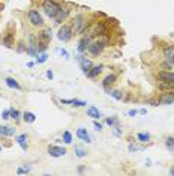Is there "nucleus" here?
Returning a JSON list of instances; mask_svg holds the SVG:
<instances>
[{"mask_svg": "<svg viewBox=\"0 0 174 176\" xmlns=\"http://www.w3.org/2000/svg\"><path fill=\"white\" fill-rule=\"evenodd\" d=\"M102 69H104V66L102 65H96V66H92L90 69L86 72V75L89 77V78H96L101 72H102Z\"/></svg>", "mask_w": 174, "mask_h": 176, "instance_id": "10", "label": "nucleus"}, {"mask_svg": "<svg viewBox=\"0 0 174 176\" xmlns=\"http://www.w3.org/2000/svg\"><path fill=\"white\" fill-rule=\"evenodd\" d=\"M53 77H54L53 71H47V78H50V80H53Z\"/></svg>", "mask_w": 174, "mask_h": 176, "instance_id": "43", "label": "nucleus"}, {"mask_svg": "<svg viewBox=\"0 0 174 176\" xmlns=\"http://www.w3.org/2000/svg\"><path fill=\"white\" fill-rule=\"evenodd\" d=\"M27 18H29V23H30L32 26L39 27V26H42V24H44L42 15H41V14H39V11H36V9H30V11L27 12Z\"/></svg>", "mask_w": 174, "mask_h": 176, "instance_id": "5", "label": "nucleus"}, {"mask_svg": "<svg viewBox=\"0 0 174 176\" xmlns=\"http://www.w3.org/2000/svg\"><path fill=\"white\" fill-rule=\"evenodd\" d=\"M107 44H108L107 39H98V41H93V42L89 44V47H87V53L90 54V56H99V54H102L104 48L107 47Z\"/></svg>", "mask_w": 174, "mask_h": 176, "instance_id": "2", "label": "nucleus"}, {"mask_svg": "<svg viewBox=\"0 0 174 176\" xmlns=\"http://www.w3.org/2000/svg\"><path fill=\"white\" fill-rule=\"evenodd\" d=\"M110 92V95L114 98V99H117V101H122L123 99V93L120 90H108Z\"/></svg>", "mask_w": 174, "mask_h": 176, "instance_id": "26", "label": "nucleus"}, {"mask_svg": "<svg viewBox=\"0 0 174 176\" xmlns=\"http://www.w3.org/2000/svg\"><path fill=\"white\" fill-rule=\"evenodd\" d=\"M158 78H159V81H167V83H171L174 84V72L171 71H159L158 72Z\"/></svg>", "mask_w": 174, "mask_h": 176, "instance_id": "7", "label": "nucleus"}, {"mask_svg": "<svg viewBox=\"0 0 174 176\" xmlns=\"http://www.w3.org/2000/svg\"><path fill=\"white\" fill-rule=\"evenodd\" d=\"M89 44H90V38L84 36V38H83V39L78 42V51H80V53H84V51H87Z\"/></svg>", "mask_w": 174, "mask_h": 176, "instance_id": "16", "label": "nucleus"}, {"mask_svg": "<svg viewBox=\"0 0 174 176\" xmlns=\"http://www.w3.org/2000/svg\"><path fill=\"white\" fill-rule=\"evenodd\" d=\"M59 51L62 53V56H63V57H66V59L69 57V54H68V51H66V50H59Z\"/></svg>", "mask_w": 174, "mask_h": 176, "instance_id": "41", "label": "nucleus"}, {"mask_svg": "<svg viewBox=\"0 0 174 176\" xmlns=\"http://www.w3.org/2000/svg\"><path fill=\"white\" fill-rule=\"evenodd\" d=\"M116 78H117V77H116L114 74H110V75H107L104 80H102V86H104L105 89H108L110 86H111V84H113V83H114V81H116Z\"/></svg>", "mask_w": 174, "mask_h": 176, "instance_id": "20", "label": "nucleus"}, {"mask_svg": "<svg viewBox=\"0 0 174 176\" xmlns=\"http://www.w3.org/2000/svg\"><path fill=\"white\" fill-rule=\"evenodd\" d=\"M2 119H3V121L11 119V110H3V111H2Z\"/></svg>", "mask_w": 174, "mask_h": 176, "instance_id": "33", "label": "nucleus"}, {"mask_svg": "<svg viewBox=\"0 0 174 176\" xmlns=\"http://www.w3.org/2000/svg\"><path fill=\"white\" fill-rule=\"evenodd\" d=\"M74 35V30H72V27L68 26V24H63L60 29H59V33H57V38L62 41V42H68L71 38Z\"/></svg>", "mask_w": 174, "mask_h": 176, "instance_id": "4", "label": "nucleus"}, {"mask_svg": "<svg viewBox=\"0 0 174 176\" xmlns=\"http://www.w3.org/2000/svg\"><path fill=\"white\" fill-rule=\"evenodd\" d=\"M63 141H65L66 144H71V143H72V134H71L69 131H65V133H63Z\"/></svg>", "mask_w": 174, "mask_h": 176, "instance_id": "32", "label": "nucleus"}, {"mask_svg": "<svg viewBox=\"0 0 174 176\" xmlns=\"http://www.w3.org/2000/svg\"><path fill=\"white\" fill-rule=\"evenodd\" d=\"M36 48H38V53H44V51L47 50V42L39 41V42L36 44Z\"/></svg>", "mask_w": 174, "mask_h": 176, "instance_id": "29", "label": "nucleus"}, {"mask_svg": "<svg viewBox=\"0 0 174 176\" xmlns=\"http://www.w3.org/2000/svg\"><path fill=\"white\" fill-rule=\"evenodd\" d=\"M137 113H138L137 110H129V111H128V114H129V116H137Z\"/></svg>", "mask_w": 174, "mask_h": 176, "instance_id": "42", "label": "nucleus"}, {"mask_svg": "<svg viewBox=\"0 0 174 176\" xmlns=\"http://www.w3.org/2000/svg\"><path fill=\"white\" fill-rule=\"evenodd\" d=\"M72 106L75 107H83V106H87L86 101H80V99H72Z\"/></svg>", "mask_w": 174, "mask_h": 176, "instance_id": "35", "label": "nucleus"}, {"mask_svg": "<svg viewBox=\"0 0 174 176\" xmlns=\"http://www.w3.org/2000/svg\"><path fill=\"white\" fill-rule=\"evenodd\" d=\"M137 139H138V141H141V143H147V141L150 140V134H147V133H138V134H137Z\"/></svg>", "mask_w": 174, "mask_h": 176, "instance_id": "25", "label": "nucleus"}, {"mask_svg": "<svg viewBox=\"0 0 174 176\" xmlns=\"http://www.w3.org/2000/svg\"><path fill=\"white\" fill-rule=\"evenodd\" d=\"M171 68H173V65H171L170 62H167V60H165V62L162 63V69H165V71H170V69H171Z\"/></svg>", "mask_w": 174, "mask_h": 176, "instance_id": "37", "label": "nucleus"}, {"mask_svg": "<svg viewBox=\"0 0 174 176\" xmlns=\"http://www.w3.org/2000/svg\"><path fill=\"white\" fill-rule=\"evenodd\" d=\"M165 146L168 151H174V137H167L165 139Z\"/></svg>", "mask_w": 174, "mask_h": 176, "instance_id": "28", "label": "nucleus"}, {"mask_svg": "<svg viewBox=\"0 0 174 176\" xmlns=\"http://www.w3.org/2000/svg\"><path fill=\"white\" fill-rule=\"evenodd\" d=\"M0 152H2V146H0Z\"/></svg>", "mask_w": 174, "mask_h": 176, "instance_id": "46", "label": "nucleus"}, {"mask_svg": "<svg viewBox=\"0 0 174 176\" xmlns=\"http://www.w3.org/2000/svg\"><path fill=\"white\" fill-rule=\"evenodd\" d=\"M47 59H48V56L45 53H41L36 56V63H44V62H47Z\"/></svg>", "mask_w": 174, "mask_h": 176, "instance_id": "30", "label": "nucleus"}, {"mask_svg": "<svg viewBox=\"0 0 174 176\" xmlns=\"http://www.w3.org/2000/svg\"><path fill=\"white\" fill-rule=\"evenodd\" d=\"M93 126H95V129H96V131H101V129H102V125L98 122L96 119H95V122H93Z\"/></svg>", "mask_w": 174, "mask_h": 176, "instance_id": "39", "label": "nucleus"}, {"mask_svg": "<svg viewBox=\"0 0 174 176\" xmlns=\"http://www.w3.org/2000/svg\"><path fill=\"white\" fill-rule=\"evenodd\" d=\"M48 154H50L51 157H54V158H59V157L66 155V149H65V148H62V146L51 144V146H48Z\"/></svg>", "mask_w": 174, "mask_h": 176, "instance_id": "6", "label": "nucleus"}, {"mask_svg": "<svg viewBox=\"0 0 174 176\" xmlns=\"http://www.w3.org/2000/svg\"><path fill=\"white\" fill-rule=\"evenodd\" d=\"M173 103H174V92H165L159 99V104H164V106H170Z\"/></svg>", "mask_w": 174, "mask_h": 176, "instance_id": "9", "label": "nucleus"}, {"mask_svg": "<svg viewBox=\"0 0 174 176\" xmlns=\"http://www.w3.org/2000/svg\"><path fill=\"white\" fill-rule=\"evenodd\" d=\"M51 38H53L51 29H45L44 32L39 33V41H42V42H47V44H48V41H50Z\"/></svg>", "mask_w": 174, "mask_h": 176, "instance_id": "15", "label": "nucleus"}, {"mask_svg": "<svg viewBox=\"0 0 174 176\" xmlns=\"http://www.w3.org/2000/svg\"><path fill=\"white\" fill-rule=\"evenodd\" d=\"M170 175H173V176H174V166L171 167V170H170Z\"/></svg>", "mask_w": 174, "mask_h": 176, "instance_id": "45", "label": "nucleus"}, {"mask_svg": "<svg viewBox=\"0 0 174 176\" xmlns=\"http://www.w3.org/2000/svg\"><path fill=\"white\" fill-rule=\"evenodd\" d=\"M107 123H108L110 126H114V125H117V119H114V118H107Z\"/></svg>", "mask_w": 174, "mask_h": 176, "instance_id": "36", "label": "nucleus"}, {"mask_svg": "<svg viewBox=\"0 0 174 176\" xmlns=\"http://www.w3.org/2000/svg\"><path fill=\"white\" fill-rule=\"evenodd\" d=\"M78 172H80V173H83V172H84V166H83V164H80V167H78Z\"/></svg>", "mask_w": 174, "mask_h": 176, "instance_id": "44", "label": "nucleus"}, {"mask_svg": "<svg viewBox=\"0 0 174 176\" xmlns=\"http://www.w3.org/2000/svg\"><path fill=\"white\" fill-rule=\"evenodd\" d=\"M17 172L20 173V175H23V173H27V172H30V169H29V167H20Z\"/></svg>", "mask_w": 174, "mask_h": 176, "instance_id": "38", "label": "nucleus"}, {"mask_svg": "<svg viewBox=\"0 0 174 176\" xmlns=\"http://www.w3.org/2000/svg\"><path fill=\"white\" fill-rule=\"evenodd\" d=\"M68 14H69V9H63V8H62V9L59 11V14L54 17V23H56V24H60V23H63V20L68 17Z\"/></svg>", "mask_w": 174, "mask_h": 176, "instance_id": "12", "label": "nucleus"}, {"mask_svg": "<svg viewBox=\"0 0 174 176\" xmlns=\"http://www.w3.org/2000/svg\"><path fill=\"white\" fill-rule=\"evenodd\" d=\"M89 27V23L84 15H75L74 21H72V30L75 35H81L86 32V29Z\"/></svg>", "mask_w": 174, "mask_h": 176, "instance_id": "1", "label": "nucleus"}, {"mask_svg": "<svg viewBox=\"0 0 174 176\" xmlns=\"http://www.w3.org/2000/svg\"><path fill=\"white\" fill-rule=\"evenodd\" d=\"M75 154H77V157L83 158V157H86L87 155V151L84 149V148H81V146H75Z\"/></svg>", "mask_w": 174, "mask_h": 176, "instance_id": "27", "label": "nucleus"}, {"mask_svg": "<svg viewBox=\"0 0 174 176\" xmlns=\"http://www.w3.org/2000/svg\"><path fill=\"white\" fill-rule=\"evenodd\" d=\"M42 9L45 11V14H47L50 18H54L57 14H59V11L62 9V6H60L59 3H56L54 0H44Z\"/></svg>", "mask_w": 174, "mask_h": 176, "instance_id": "3", "label": "nucleus"}, {"mask_svg": "<svg viewBox=\"0 0 174 176\" xmlns=\"http://www.w3.org/2000/svg\"><path fill=\"white\" fill-rule=\"evenodd\" d=\"M87 114H89L90 118L96 119V121L101 118V111H99V110H98V108H96L95 106H90L89 108H87Z\"/></svg>", "mask_w": 174, "mask_h": 176, "instance_id": "18", "label": "nucleus"}, {"mask_svg": "<svg viewBox=\"0 0 174 176\" xmlns=\"http://www.w3.org/2000/svg\"><path fill=\"white\" fill-rule=\"evenodd\" d=\"M20 116H21V114H20V111H18V110L11 108V119H14L15 122H18V121H20Z\"/></svg>", "mask_w": 174, "mask_h": 176, "instance_id": "31", "label": "nucleus"}, {"mask_svg": "<svg viewBox=\"0 0 174 176\" xmlns=\"http://www.w3.org/2000/svg\"><path fill=\"white\" fill-rule=\"evenodd\" d=\"M158 88L161 89V90H164V92H174V84L167 83V81H159Z\"/></svg>", "mask_w": 174, "mask_h": 176, "instance_id": "22", "label": "nucleus"}, {"mask_svg": "<svg viewBox=\"0 0 174 176\" xmlns=\"http://www.w3.org/2000/svg\"><path fill=\"white\" fill-rule=\"evenodd\" d=\"M23 119H24V122L33 123L36 121V114L35 113H32V111H26V113L23 114Z\"/></svg>", "mask_w": 174, "mask_h": 176, "instance_id": "23", "label": "nucleus"}, {"mask_svg": "<svg viewBox=\"0 0 174 176\" xmlns=\"http://www.w3.org/2000/svg\"><path fill=\"white\" fill-rule=\"evenodd\" d=\"M77 60L80 62V68H81V71H83L84 74L92 68V60H90V59L83 57V56H77Z\"/></svg>", "mask_w": 174, "mask_h": 176, "instance_id": "8", "label": "nucleus"}, {"mask_svg": "<svg viewBox=\"0 0 174 176\" xmlns=\"http://www.w3.org/2000/svg\"><path fill=\"white\" fill-rule=\"evenodd\" d=\"M15 128L14 126H2L0 125V136H14Z\"/></svg>", "mask_w": 174, "mask_h": 176, "instance_id": "21", "label": "nucleus"}, {"mask_svg": "<svg viewBox=\"0 0 174 176\" xmlns=\"http://www.w3.org/2000/svg\"><path fill=\"white\" fill-rule=\"evenodd\" d=\"M135 151H138V148L135 144H129V152H135Z\"/></svg>", "mask_w": 174, "mask_h": 176, "instance_id": "40", "label": "nucleus"}, {"mask_svg": "<svg viewBox=\"0 0 174 176\" xmlns=\"http://www.w3.org/2000/svg\"><path fill=\"white\" fill-rule=\"evenodd\" d=\"M5 83H6V86L11 89H17V90H20L21 89V86H20V83H18L15 78H11V77H6L5 78Z\"/></svg>", "mask_w": 174, "mask_h": 176, "instance_id": "17", "label": "nucleus"}, {"mask_svg": "<svg viewBox=\"0 0 174 176\" xmlns=\"http://www.w3.org/2000/svg\"><path fill=\"white\" fill-rule=\"evenodd\" d=\"M17 51H18V53H24V51H27V47L24 45V42H18Z\"/></svg>", "mask_w": 174, "mask_h": 176, "instance_id": "34", "label": "nucleus"}, {"mask_svg": "<svg viewBox=\"0 0 174 176\" xmlns=\"http://www.w3.org/2000/svg\"><path fill=\"white\" fill-rule=\"evenodd\" d=\"M77 137L81 139L83 141H86V143H90V136H89L86 128H78L77 129Z\"/></svg>", "mask_w": 174, "mask_h": 176, "instance_id": "13", "label": "nucleus"}, {"mask_svg": "<svg viewBox=\"0 0 174 176\" xmlns=\"http://www.w3.org/2000/svg\"><path fill=\"white\" fill-rule=\"evenodd\" d=\"M107 33V27H105L104 23H96L95 29H93V33L92 35H99V36H104Z\"/></svg>", "mask_w": 174, "mask_h": 176, "instance_id": "14", "label": "nucleus"}, {"mask_svg": "<svg viewBox=\"0 0 174 176\" xmlns=\"http://www.w3.org/2000/svg\"><path fill=\"white\" fill-rule=\"evenodd\" d=\"M164 57L167 62H170L171 65H174V45H170L164 50Z\"/></svg>", "mask_w": 174, "mask_h": 176, "instance_id": "11", "label": "nucleus"}, {"mask_svg": "<svg viewBox=\"0 0 174 176\" xmlns=\"http://www.w3.org/2000/svg\"><path fill=\"white\" fill-rule=\"evenodd\" d=\"M3 45L8 47V48H11L14 45V35L12 33H8V35L3 38Z\"/></svg>", "mask_w": 174, "mask_h": 176, "instance_id": "24", "label": "nucleus"}, {"mask_svg": "<svg viewBox=\"0 0 174 176\" xmlns=\"http://www.w3.org/2000/svg\"><path fill=\"white\" fill-rule=\"evenodd\" d=\"M15 141L21 146L23 151H27V134H21V136H18L17 139H15Z\"/></svg>", "mask_w": 174, "mask_h": 176, "instance_id": "19", "label": "nucleus"}]
</instances>
